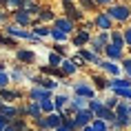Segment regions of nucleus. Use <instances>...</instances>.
<instances>
[{
	"label": "nucleus",
	"mask_w": 131,
	"mask_h": 131,
	"mask_svg": "<svg viewBox=\"0 0 131 131\" xmlns=\"http://www.w3.org/2000/svg\"><path fill=\"white\" fill-rule=\"evenodd\" d=\"M5 31H7L9 36H16V38H25V40H31L34 36L29 34L27 29H22L20 25H9V27H5Z\"/></svg>",
	"instance_id": "8"
},
{
	"label": "nucleus",
	"mask_w": 131,
	"mask_h": 131,
	"mask_svg": "<svg viewBox=\"0 0 131 131\" xmlns=\"http://www.w3.org/2000/svg\"><path fill=\"white\" fill-rule=\"evenodd\" d=\"M118 102H120V98H118V96H111V98H107V100H104V104H107L109 109H116Z\"/></svg>",
	"instance_id": "33"
},
{
	"label": "nucleus",
	"mask_w": 131,
	"mask_h": 131,
	"mask_svg": "<svg viewBox=\"0 0 131 131\" xmlns=\"http://www.w3.org/2000/svg\"><path fill=\"white\" fill-rule=\"evenodd\" d=\"M60 69L64 71L67 76H73V73L78 71V64H76L73 60H62V62H60Z\"/></svg>",
	"instance_id": "15"
},
{
	"label": "nucleus",
	"mask_w": 131,
	"mask_h": 131,
	"mask_svg": "<svg viewBox=\"0 0 131 131\" xmlns=\"http://www.w3.org/2000/svg\"><path fill=\"white\" fill-rule=\"evenodd\" d=\"M67 104H69V98H67V96H62V93H60V96H56V98H53V107H56V111H62Z\"/></svg>",
	"instance_id": "18"
},
{
	"label": "nucleus",
	"mask_w": 131,
	"mask_h": 131,
	"mask_svg": "<svg viewBox=\"0 0 131 131\" xmlns=\"http://www.w3.org/2000/svg\"><path fill=\"white\" fill-rule=\"evenodd\" d=\"M0 107H2V98H0Z\"/></svg>",
	"instance_id": "45"
},
{
	"label": "nucleus",
	"mask_w": 131,
	"mask_h": 131,
	"mask_svg": "<svg viewBox=\"0 0 131 131\" xmlns=\"http://www.w3.org/2000/svg\"><path fill=\"white\" fill-rule=\"evenodd\" d=\"M9 124V118H5L2 113H0V131H5V127Z\"/></svg>",
	"instance_id": "39"
},
{
	"label": "nucleus",
	"mask_w": 131,
	"mask_h": 131,
	"mask_svg": "<svg viewBox=\"0 0 131 131\" xmlns=\"http://www.w3.org/2000/svg\"><path fill=\"white\" fill-rule=\"evenodd\" d=\"M96 5H107L109 7V5H113V0H96Z\"/></svg>",
	"instance_id": "41"
},
{
	"label": "nucleus",
	"mask_w": 131,
	"mask_h": 131,
	"mask_svg": "<svg viewBox=\"0 0 131 131\" xmlns=\"http://www.w3.org/2000/svg\"><path fill=\"white\" fill-rule=\"evenodd\" d=\"M80 5L84 9H96V0H80Z\"/></svg>",
	"instance_id": "38"
},
{
	"label": "nucleus",
	"mask_w": 131,
	"mask_h": 131,
	"mask_svg": "<svg viewBox=\"0 0 131 131\" xmlns=\"http://www.w3.org/2000/svg\"><path fill=\"white\" fill-rule=\"evenodd\" d=\"M89 45H91V51H93V53H102V51H104V45L98 40V38H91Z\"/></svg>",
	"instance_id": "24"
},
{
	"label": "nucleus",
	"mask_w": 131,
	"mask_h": 131,
	"mask_svg": "<svg viewBox=\"0 0 131 131\" xmlns=\"http://www.w3.org/2000/svg\"><path fill=\"white\" fill-rule=\"evenodd\" d=\"M62 60H64V58H62V53H58V51L49 53V64H51V67H60Z\"/></svg>",
	"instance_id": "25"
},
{
	"label": "nucleus",
	"mask_w": 131,
	"mask_h": 131,
	"mask_svg": "<svg viewBox=\"0 0 131 131\" xmlns=\"http://www.w3.org/2000/svg\"><path fill=\"white\" fill-rule=\"evenodd\" d=\"M56 29H60V31H64V34H73V20L71 18H58L56 20Z\"/></svg>",
	"instance_id": "11"
},
{
	"label": "nucleus",
	"mask_w": 131,
	"mask_h": 131,
	"mask_svg": "<svg viewBox=\"0 0 131 131\" xmlns=\"http://www.w3.org/2000/svg\"><path fill=\"white\" fill-rule=\"evenodd\" d=\"M49 34H51V31H49L47 27H40V25L34 27V36H38V38H45V36H49Z\"/></svg>",
	"instance_id": "29"
},
{
	"label": "nucleus",
	"mask_w": 131,
	"mask_h": 131,
	"mask_svg": "<svg viewBox=\"0 0 131 131\" xmlns=\"http://www.w3.org/2000/svg\"><path fill=\"white\" fill-rule=\"evenodd\" d=\"M64 9L69 11V18H71V20H76V18L80 20V18H82V14H80V9H76V7H73V5L69 2V0L64 2Z\"/></svg>",
	"instance_id": "20"
},
{
	"label": "nucleus",
	"mask_w": 131,
	"mask_h": 131,
	"mask_svg": "<svg viewBox=\"0 0 131 131\" xmlns=\"http://www.w3.org/2000/svg\"><path fill=\"white\" fill-rule=\"evenodd\" d=\"M29 96L34 98V100H47V98H51V89H45L42 84H38V87H34L31 89V93Z\"/></svg>",
	"instance_id": "10"
},
{
	"label": "nucleus",
	"mask_w": 131,
	"mask_h": 131,
	"mask_svg": "<svg viewBox=\"0 0 131 131\" xmlns=\"http://www.w3.org/2000/svg\"><path fill=\"white\" fill-rule=\"evenodd\" d=\"M89 40H91V34H89V29H80V31H78L76 36H73V40H71V42H73V45H76V47L80 49V47H84V45H87Z\"/></svg>",
	"instance_id": "9"
},
{
	"label": "nucleus",
	"mask_w": 131,
	"mask_h": 131,
	"mask_svg": "<svg viewBox=\"0 0 131 131\" xmlns=\"http://www.w3.org/2000/svg\"><path fill=\"white\" fill-rule=\"evenodd\" d=\"M111 34V42H113V45H118V47H127V42H124V34L122 31H116V29H113V31H109Z\"/></svg>",
	"instance_id": "17"
},
{
	"label": "nucleus",
	"mask_w": 131,
	"mask_h": 131,
	"mask_svg": "<svg viewBox=\"0 0 131 131\" xmlns=\"http://www.w3.org/2000/svg\"><path fill=\"white\" fill-rule=\"evenodd\" d=\"M93 82H96V91L98 89H109V80H104L102 76H96V78H93Z\"/></svg>",
	"instance_id": "28"
},
{
	"label": "nucleus",
	"mask_w": 131,
	"mask_h": 131,
	"mask_svg": "<svg viewBox=\"0 0 131 131\" xmlns=\"http://www.w3.org/2000/svg\"><path fill=\"white\" fill-rule=\"evenodd\" d=\"M104 56H107L109 60L120 62V60L124 58V49L118 47V45H113V42H109V45H104Z\"/></svg>",
	"instance_id": "5"
},
{
	"label": "nucleus",
	"mask_w": 131,
	"mask_h": 131,
	"mask_svg": "<svg viewBox=\"0 0 131 131\" xmlns=\"http://www.w3.org/2000/svg\"><path fill=\"white\" fill-rule=\"evenodd\" d=\"M20 93H14V91H7V89H0V98L2 100H14V98H18Z\"/></svg>",
	"instance_id": "30"
},
{
	"label": "nucleus",
	"mask_w": 131,
	"mask_h": 131,
	"mask_svg": "<svg viewBox=\"0 0 131 131\" xmlns=\"http://www.w3.org/2000/svg\"><path fill=\"white\" fill-rule=\"evenodd\" d=\"M116 120L120 124H122V129L124 127H131V111H129V100H120L118 102V107L116 109Z\"/></svg>",
	"instance_id": "2"
},
{
	"label": "nucleus",
	"mask_w": 131,
	"mask_h": 131,
	"mask_svg": "<svg viewBox=\"0 0 131 131\" xmlns=\"http://www.w3.org/2000/svg\"><path fill=\"white\" fill-rule=\"evenodd\" d=\"M80 131H96V129H93L91 124H87V127H82V129H80Z\"/></svg>",
	"instance_id": "44"
},
{
	"label": "nucleus",
	"mask_w": 131,
	"mask_h": 131,
	"mask_svg": "<svg viewBox=\"0 0 131 131\" xmlns=\"http://www.w3.org/2000/svg\"><path fill=\"white\" fill-rule=\"evenodd\" d=\"M51 38H53L56 42H67L69 40V34H64V31H60V29H51Z\"/></svg>",
	"instance_id": "21"
},
{
	"label": "nucleus",
	"mask_w": 131,
	"mask_h": 131,
	"mask_svg": "<svg viewBox=\"0 0 131 131\" xmlns=\"http://www.w3.org/2000/svg\"><path fill=\"white\" fill-rule=\"evenodd\" d=\"M93 111L87 107V109H80V111H76L73 113V120H76V124H78V129H82V127H87V124H91L93 122Z\"/></svg>",
	"instance_id": "4"
},
{
	"label": "nucleus",
	"mask_w": 131,
	"mask_h": 131,
	"mask_svg": "<svg viewBox=\"0 0 131 131\" xmlns=\"http://www.w3.org/2000/svg\"><path fill=\"white\" fill-rule=\"evenodd\" d=\"M7 84H9V73L5 69H0V89H5Z\"/></svg>",
	"instance_id": "31"
},
{
	"label": "nucleus",
	"mask_w": 131,
	"mask_h": 131,
	"mask_svg": "<svg viewBox=\"0 0 131 131\" xmlns=\"http://www.w3.org/2000/svg\"><path fill=\"white\" fill-rule=\"evenodd\" d=\"M14 18H16V22H18L20 27H27L29 22H31V16H29L27 9H18V11L14 14Z\"/></svg>",
	"instance_id": "12"
},
{
	"label": "nucleus",
	"mask_w": 131,
	"mask_h": 131,
	"mask_svg": "<svg viewBox=\"0 0 131 131\" xmlns=\"http://www.w3.org/2000/svg\"><path fill=\"white\" fill-rule=\"evenodd\" d=\"M56 131H71V129H67L64 124H60V127H56Z\"/></svg>",
	"instance_id": "43"
},
{
	"label": "nucleus",
	"mask_w": 131,
	"mask_h": 131,
	"mask_svg": "<svg viewBox=\"0 0 131 131\" xmlns=\"http://www.w3.org/2000/svg\"><path fill=\"white\" fill-rule=\"evenodd\" d=\"M73 91H76V96H82V98H96V87H91L87 82H76Z\"/></svg>",
	"instance_id": "6"
},
{
	"label": "nucleus",
	"mask_w": 131,
	"mask_h": 131,
	"mask_svg": "<svg viewBox=\"0 0 131 131\" xmlns=\"http://www.w3.org/2000/svg\"><path fill=\"white\" fill-rule=\"evenodd\" d=\"M107 14L111 16L113 22H127L131 18V7H127V5H109Z\"/></svg>",
	"instance_id": "1"
},
{
	"label": "nucleus",
	"mask_w": 131,
	"mask_h": 131,
	"mask_svg": "<svg viewBox=\"0 0 131 131\" xmlns=\"http://www.w3.org/2000/svg\"><path fill=\"white\" fill-rule=\"evenodd\" d=\"M38 84H42V87H45V89H56V80L53 78H40V80H38Z\"/></svg>",
	"instance_id": "27"
},
{
	"label": "nucleus",
	"mask_w": 131,
	"mask_h": 131,
	"mask_svg": "<svg viewBox=\"0 0 131 131\" xmlns=\"http://www.w3.org/2000/svg\"><path fill=\"white\" fill-rule=\"evenodd\" d=\"M40 102H38V100H36V102L34 104H29V107H27V116H31V118H38V116H40Z\"/></svg>",
	"instance_id": "23"
},
{
	"label": "nucleus",
	"mask_w": 131,
	"mask_h": 131,
	"mask_svg": "<svg viewBox=\"0 0 131 131\" xmlns=\"http://www.w3.org/2000/svg\"><path fill=\"white\" fill-rule=\"evenodd\" d=\"M129 111H131V102H129Z\"/></svg>",
	"instance_id": "46"
},
{
	"label": "nucleus",
	"mask_w": 131,
	"mask_h": 131,
	"mask_svg": "<svg viewBox=\"0 0 131 131\" xmlns=\"http://www.w3.org/2000/svg\"><path fill=\"white\" fill-rule=\"evenodd\" d=\"M93 25H96L100 31H111V29H113V20H111V16L107 14V11H98V14L93 16Z\"/></svg>",
	"instance_id": "3"
},
{
	"label": "nucleus",
	"mask_w": 131,
	"mask_h": 131,
	"mask_svg": "<svg viewBox=\"0 0 131 131\" xmlns=\"http://www.w3.org/2000/svg\"><path fill=\"white\" fill-rule=\"evenodd\" d=\"M120 87H131V78L113 76V78L109 80V89H120Z\"/></svg>",
	"instance_id": "13"
},
{
	"label": "nucleus",
	"mask_w": 131,
	"mask_h": 131,
	"mask_svg": "<svg viewBox=\"0 0 131 131\" xmlns=\"http://www.w3.org/2000/svg\"><path fill=\"white\" fill-rule=\"evenodd\" d=\"M62 2H67V0H62Z\"/></svg>",
	"instance_id": "47"
},
{
	"label": "nucleus",
	"mask_w": 131,
	"mask_h": 131,
	"mask_svg": "<svg viewBox=\"0 0 131 131\" xmlns=\"http://www.w3.org/2000/svg\"><path fill=\"white\" fill-rule=\"evenodd\" d=\"M36 124H38V127H40L42 131H45V129H49V124H47V118H42V116H38V118H36Z\"/></svg>",
	"instance_id": "36"
},
{
	"label": "nucleus",
	"mask_w": 131,
	"mask_h": 131,
	"mask_svg": "<svg viewBox=\"0 0 131 131\" xmlns=\"http://www.w3.org/2000/svg\"><path fill=\"white\" fill-rule=\"evenodd\" d=\"M56 16L51 9H40V20H53Z\"/></svg>",
	"instance_id": "32"
},
{
	"label": "nucleus",
	"mask_w": 131,
	"mask_h": 131,
	"mask_svg": "<svg viewBox=\"0 0 131 131\" xmlns=\"http://www.w3.org/2000/svg\"><path fill=\"white\" fill-rule=\"evenodd\" d=\"M91 127H93L96 131H109V122H107V120H102V118H93Z\"/></svg>",
	"instance_id": "22"
},
{
	"label": "nucleus",
	"mask_w": 131,
	"mask_h": 131,
	"mask_svg": "<svg viewBox=\"0 0 131 131\" xmlns=\"http://www.w3.org/2000/svg\"><path fill=\"white\" fill-rule=\"evenodd\" d=\"M118 131H122V129H118Z\"/></svg>",
	"instance_id": "48"
},
{
	"label": "nucleus",
	"mask_w": 131,
	"mask_h": 131,
	"mask_svg": "<svg viewBox=\"0 0 131 131\" xmlns=\"http://www.w3.org/2000/svg\"><path fill=\"white\" fill-rule=\"evenodd\" d=\"M5 131H18V129H16V127H14V124H11V122H9V124H7V127H5Z\"/></svg>",
	"instance_id": "42"
},
{
	"label": "nucleus",
	"mask_w": 131,
	"mask_h": 131,
	"mask_svg": "<svg viewBox=\"0 0 131 131\" xmlns=\"http://www.w3.org/2000/svg\"><path fill=\"white\" fill-rule=\"evenodd\" d=\"M11 78H14V80H20L22 78V69H16L14 73H11Z\"/></svg>",
	"instance_id": "40"
},
{
	"label": "nucleus",
	"mask_w": 131,
	"mask_h": 131,
	"mask_svg": "<svg viewBox=\"0 0 131 131\" xmlns=\"http://www.w3.org/2000/svg\"><path fill=\"white\" fill-rule=\"evenodd\" d=\"M62 118H64V113H49L47 116V124H49V129H56V127H60L62 124Z\"/></svg>",
	"instance_id": "14"
},
{
	"label": "nucleus",
	"mask_w": 131,
	"mask_h": 131,
	"mask_svg": "<svg viewBox=\"0 0 131 131\" xmlns=\"http://www.w3.org/2000/svg\"><path fill=\"white\" fill-rule=\"evenodd\" d=\"M71 107H73V111H80V109H87L89 107V98H82V96H76L73 100H71Z\"/></svg>",
	"instance_id": "16"
},
{
	"label": "nucleus",
	"mask_w": 131,
	"mask_h": 131,
	"mask_svg": "<svg viewBox=\"0 0 131 131\" xmlns=\"http://www.w3.org/2000/svg\"><path fill=\"white\" fill-rule=\"evenodd\" d=\"M38 102H40V109L45 111V113H53V111H56L53 102H49V98H47V100H38Z\"/></svg>",
	"instance_id": "26"
},
{
	"label": "nucleus",
	"mask_w": 131,
	"mask_h": 131,
	"mask_svg": "<svg viewBox=\"0 0 131 131\" xmlns=\"http://www.w3.org/2000/svg\"><path fill=\"white\" fill-rule=\"evenodd\" d=\"M98 67H100V69H104L109 76H120V69H122V67H120L116 60H109V58L100 60V64H98Z\"/></svg>",
	"instance_id": "7"
},
{
	"label": "nucleus",
	"mask_w": 131,
	"mask_h": 131,
	"mask_svg": "<svg viewBox=\"0 0 131 131\" xmlns=\"http://www.w3.org/2000/svg\"><path fill=\"white\" fill-rule=\"evenodd\" d=\"M122 34H124V42H127V47L131 49V27H127Z\"/></svg>",
	"instance_id": "37"
},
{
	"label": "nucleus",
	"mask_w": 131,
	"mask_h": 131,
	"mask_svg": "<svg viewBox=\"0 0 131 131\" xmlns=\"http://www.w3.org/2000/svg\"><path fill=\"white\" fill-rule=\"evenodd\" d=\"M0 45H9V47H16V40H14V38H9V34H7V36H0Z\"/></svg>",
	"instance_id": "35"
},
{
	"label": "nucleus",
	"mask_w": 131,
	"mask_h": 131,
	"mask_svg": "<svg viewBox=\"0 0 131 131\" xmlns=\"http://www.w3.org/2000/svg\"><path fill=\"white\" fill-rule=\"evenodd\" d=\"M16 56H18V60H20V62H34L36 60V53H34V51H25V49H20Z\"/></svg>",
	"instance_id": "19"
},
{
	"label": "nucleus",
	"mask_w": 131,
	"mask_h": 131,
	"mask_svg": "<svg viewBox=\"0 0 131 131\" xmlns=\"http://www.w3.org/2000/svg\"><path fill=\"white\" fill-rule=\"evenodd\" d=\"M22 5H25V0H7L5 2V7H14V9H22Z\"/></svg>",
	"instance_id": "34"
}]
</instances>
